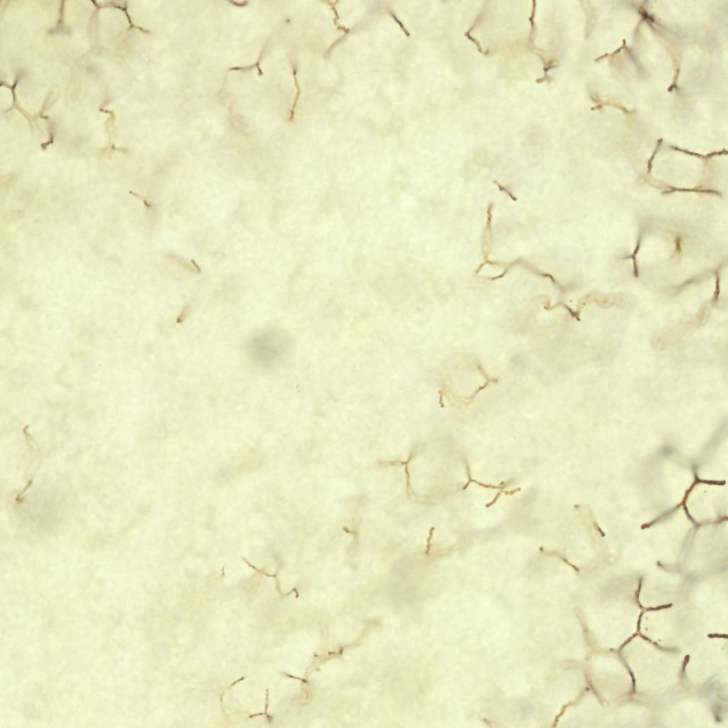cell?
I'll return each mask as SVG.
<instances>
[{
  "instance_id": "obj_1",
  "label": "cell",
  "mask_w": 728,
  "mask_h": 728,
  "mask_svg": "<svg viewBox=\"0 0 728 728\" xmlns=\"http://www.w3.org/2000/svg\"><path fill=\"white\" fill-rule=\"evenodd\" d=\"M290 336L283 330H266L247 343V354L257 364L269 366L279 360L289 350Z\"/></svg>"
}]
</instances>
